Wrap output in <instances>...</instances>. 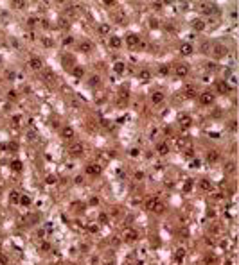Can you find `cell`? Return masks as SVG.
Returning <instances> with one entry per match:
<instances>
[{"instance_id": "cell-1", "label": "cell", "mask_w": 239, "mask_h": 265, "mask_svg": "<svg viewBox=\"0 0 239 265\" xmlns=\"http://www.w3.org/2000/svg\"><path fill=\"white\" fill-rule=\"evenodd\" d=\"M146 208L149 210V211H153V213H164L165 211V204L158 199V197H149L148 201H146Z\"/></svg>"}, {"instance_id": "cell-2", "label": "cell", "mask_w": 239, "mask_h": 265, "mask_svg": "<svg viewBox=\"0 0 239 265\" xmlns=\"http://www.w3.org/2000/svg\"><path fill=\"white\" fill-rule=\"evenodd\" d=\"M138 238V231L133 228H124L122 229V240L124 242H135Z\"/></svg>"}, {"instance_id": "cell-3", "label": "cell", "mask_w": 239, "mask_h": 265, "mask_svg": "<svg viewBox=\"0 0 239 265\" xmlns=\"http://www.w3.org/2000/svg\"><path fill=\"white\" fill-rule=\"evenodd\" d=\"M210 49H212V50H210V52H212V56L216 57V59H219V57H225V56H227V47H225L223 45V43H214V45L212 47H210Z\"/></svg>"}, {"instance_id": "cell-4", "label": "cell", "mask_w": 239, "mask_h": 265, "mask_svg": "<svg viewBox=\"0 0 239 265\" xmlns=\"http://www.w3.org/2000/svg\"><path fill=\"white\" fill-rule=\"evenodd\" d=\"M176 147L180 151H184V152H189V151H192V142L187 136H182V138L176 140Z\"/></svg>"}, {"instance_id": "cell-5", "label": "cell", "mask_w": 239, "mask_h": 265, "mask_svg": "<svg viewBox=\"0 0 239 265\" xmlns=\"http://www.w3.org/2000/svg\"><path fill=\"white\" fill-rule=\"evenodd\" d=\"M83 152H85V145H83L81 142H76V143H70V147H68V154H70V156H74V158H77V156H81Z\"/></svg>"}, {"instance_id": "cell-6", "label": "cell", "mask_w": 239, "mask_h": 265, "mask_svg": "<svg viewBox=\"0 0 239 265\" xmlns=\"http://www.w3.org/2000/svg\"><path fill=\"white\" fill-rule=\"evenodd\" d=\"M214 102V93L212 92H203L200 93V104L201 106H210Z\"/></svg>"}, {"instance_id": "cell-7", "label": "cell", "mask_w": 239, "mask_h": 265, "mask_svg": "<svg viewBox=\"0 0 239 265\" xmlns=\"http://www.w3.org/2000/svg\"><path fill=\"white\" fill-rule=\"evenodd\" d=\"M187 73H189V66H187L185 63L174 65V75H176V77H185Z\"/></svg>"}, {"instance_id": "cell-8", "label": "cell", "mask_w": 239, "mask_h": 265, "mask_svg": "<svg viewBox=\"0 0 239 265\" xmlns=\"http://www.w3.org/2000/svg\"><path fill=\"white\" fill-rule=\"evenodd\" d=\"M126 45H128L130 49L138 47V45H140V36H137V34H128V36H126Z\"/></svg>"}, {"instance_id": "cell-9", "label": "cell", "mask_w": 239, "mask_h": 265, "mask_svg": "<svg viewBox=\"0 0 239 265\" xmlns=\"http://www.w3.org/2000/svg\"><path fill=\"white\" fill-rule=\"evenodd\" d=\"M101 170H103V167L99 163H88L87 165V174H90V175H99Z\"/></svg>"}, {"instance_id": "cell-10", "label": "cell", "mask_w": 239, "mask_h": 265, "mask_svg": "<svg viewBox=\"0 0 239 265\" xmlns=\"http://www.w3.org/2000/svg\"><path fill=\"white\" fill-rule=\"evenodd\" d=\"M218 92H219V93H223V95L232 93V86H230L227 81H221V82H218Z\"/></svg>"}, {"instance_id": "cell-11", "label": "cell", "mask_w": 239, "mask_h": 265, "mask_svg": "<svg viewBox=\"0 0 239 265\" xmlns=\"http://www.w3.org/2000/svg\"><path fill=\"white\" fill-rule=\"evenodd\" d=\"M178 122H180V125L182 127H191V124H192V118L187 115V113H182L180 116H178Z\"/></svg>"}, {"instance_id": "cell-12", "label": "cell", "mask_w": 239, "mask_h": 265, "mask_svg": "<svg viewBox=\"0 0 239 265\" xmlns=\"http://www.w3.org/2000/svg\"><path fill=\"white\" fill-rule=\"evenodd\" d=\"M151 102L153 104H162L164 102V93L162 92H153L151 93Z\"/></svg>"}, {"instance_id": "cell-13", "label": "cell", "mask_w": 239, "mask_h": 265, "mask_svg": "<svg viewBox=\"0 0 239 265\" xmlns=\"http://www.w3.org/2000/svg\"><path fill=\"white\" fill-rule=\"evenodd\" d=\"M184 256H185V249H184V247H182V249L178 247L176 251H174V263H176V265H180V263H182V260H184Z\"/></svg>"}, {"instance_id": "cell-14", "label": "cell", "mask_w": 239, "mask_h": 265, "mask_svg": "<svg viewBox=\"0 0 239 265\" xmlns=\"http://www.w3.org/2000/svg\"><path fill=\"white\" fill-rule=\"evenodd\" d=\"M180 52H182V56H191L194 52V47L191 45V43H184V45L180 47Z\"/></svg>"}, {"instance_id": "cell-15", "label": "cell", "mask_w": 239, "mask_h": 265, "mask_svg": "<svg viewBox=\"0 0 239 265\" xmlns=\"http://www.w3.org/2000/svg\"><path fill=\"white\" fill-rule=\"evenodd\" d=\"M29 66H31L33 70H40L41 66H43V63H41L40 57H31V59H29Z\"/></svg>"}, {"instance_id": "cell-16", "label": "cell", "mask_w": 239, "mask_h": 265, "mask_svg": "<svg viewBox=\"0 0 239 265\" xmlns=\"http://www.w3.org/2000/svg\"><path fill=\"white\" fill-rule=\"evenodd\" d=\"M182 93H184L182 97H194V95H196V88H194L192 84H187V86L184 88V92H182Z\"/></svg>"}, {"instance_id": "cell-17", "label": "cell", "mask_w": 239, "mask_h": 265, "mask_svg": "<svg viewBox=\"0 0 239 265\" xmlns=\"http://www.w3.org/2000/svg\"><path fill=\"white\" fill-rule=\"evenodd\" d=\"M201 11H203V13H207V14H210V13H216L218 9H216V6H214V4L205 2V4H201Z\"/></svg>"}, {"instance_id": "cell-18", "label": "cell", "mask_w": 239, "mask_h": 265, "mask_svg": "<svg viewBox=\"0 0 239 265\" xmlns=\"http://www.w3.org/2000/svg\"><path fill=\"white\" fill-rule=\"evenodd\" d=\"M121 45H122V41L119 36H110V47L111 49H119Z\"/></svg>"}, {"instance_id": "cell-19", "label": "cell", "mask_w": 239, "mask_h": 265, "mask_svg": "<svg viewBox=\"0 0 239 265\" xmlns=\"http://www.w3.org/2000/svg\"><path fill=\"white\" fill-rule=\"evenodd\" d=\"M207 159H209V163H216V161L219 159V154H218V151H209V154H207Z\"/></svg>"}, {"instance_id": "cell-20", "label": "cell", "mask_w": 239, "mask_h": 265, "mask_svg": "<svg viewBox=\"0 0 239 265\" xmlns=\"http://www.w3.org/2000/svg\"><path fill=\"white\" fill-rule=\"evenodd\" d=\"M138 79H140V81H149V79H151V72H149L148 68L140 70V72H138Z\"/></svg>"}, {"instance_id": "cell-21", "label": "cell", "mask_w": 239, "mask_h": 265, "mask_svg": "<svg viewBox=\"0 0 239 265\" xmlns=\"http://www.w3.org/2000/svg\"><path fill=\"white\" fill-rule=\"evenodd\" d=\"M219 233H221V226L219 224H212L209 228V235H210V237H216V235H219Z\"/></svg>"}, {"instance_id": "cell-22", "label": "cell", "mask_w": 239, "mask_h": 265, "mask_svg": "<svg viewBox=\"0 0 239 265\" xmlns=\"http://www.w3.org/2000/svg\"><path fill=\"white\" fill-rule=\"evenodd\" d=\"M97 31H99L101 36H108V34H110V23H101Z\"/></svg>"}, {"instance_id": "cell-23", "label": "cell", "mask_w": 239, "mask_h": 265, "mask_svg": "<svg viewBox=\"0 0 239 265\" xmlns=\"http://www.w3.org/2000/svg\"><path fill=\"white\" fill-rule=\"evenodd\" d=\"M92 49H94V47H92L90 41H81V43H79V50H81V52H90Z\"/></svg>"}, {"instance_id": "cell-24", "label": "cell", "mask_w": 239, "mask_h": 265, "mask_svg": "<svg viewBox=\"0 0 239 265\" xmlns=\"http://www.w3.org/2000/svg\"><path fill=\"white\" fill-rule=\"evenodd\" d=\"M157 151H158V154H160V156H165L167 152H169V145H167V143H158Z\"/></svg>"}, {"instance_id": "cell-25", "label": "cell", "mask_w": 239, "mask_h": 265, "mask_svg": "<svg viewBox=\"0 0 239 265\" xmlns=\"http://www.w3.org/2000/svg\"><path fill=\"white\" fill-rule=\"evenodd\" d=\"M63 138H65V140L74 138V129H72V127H63Z\"/></svg>"}, {"instance_id": "cell-26", "label": "cell", "mask_w": 239, "mask_h": 265, "mask_svg": "<svg viewBox=\"0 0 239 265\" xmlns=\"http://www.w3.org/2000/svg\"><path fill=\"white\" fill-rule=\"evenodd\" d=\"M192 29H194V31H198V32H201L203 29H205V23H203L201 20H194V22H192Z\"/></svg>"}, {"instance_id": "cell-27", "label": "cell", "mask_w": 239, "mask_h": 265, "mask_svg": "<svg viewBox=\"0 0 239 265\" xmlns=\"http://www.w3.org/2000/svg\"><path fill=\"white\" fill-rule=\"evenodd\" d=\"M200 188L205 190V192H212V185H210L207 179H201V181H200Z\"/></svg>"}, {"instance_id": "cell-28", "label": "cell", "mask_w": 239, "mask_h": 265, "mask_svg": "<svg viewBox=\"0 0 239 265\" xmlns=\"http://www.w3.org/2000/svg\"><path fill=\"white\" fill-rule=\"evenodd\" d=\"M43 79L49 81V82H54V79H56L54 72H52V70H45V72H43Z\"/></svg>"}, {"instance_id": "cell-29", "label": "cell", "mask_w": 239, "mask_h": 265, "mask_svg": "<svg viewBox=\"0 0 239 265\" xmlns=\"http://www.w3.org/2000/svg\"><path fill=\"white\" fill-rule=\"evenodd\" d=\"M113 70H115L117 73H124V70H126V65H124L122 61H117V63H115V66H113Z\"/></svg>"}, {"instance_id": "cell-30", "label": "cell", "mask_w": 239, "mask_h": 265, "mask_svg": "<svg viewBox=\"0 0 239 265\" xmlns=\"http://www.w3.org/2000/svg\"><path fill=\"white\" fill-rule=\"evenodd\" d=\"M11 202H20V192H16V190H13L11 195H9Z\"/></svg>"}, {"instance_id": "cell-31", "label": "cell", "mask_w": 239, "mask_h": 265, "mask_svg": "<svg viewBox=\"0 0 239 265\" xmlns=\"http://www.w3.org/2000/svg\"><path fill=\"white\" fill-rule=\"evenodd\" d=\"M70 63H74V57H72V56H65V57H63V66H65V68H67V66H72Z\"/></svg>"}, {"instance_id": "cell-32", "label": "cell", "mask_w": 239, "mask_h": 265, "mask_svg": "<svg viewBox=\"0 0 239 265\" xmlns=\"http://www.w3.org/2000/svg\"><path fill=\"white\" fill-rule=\"evenodd\" d=\"M72 72H74V75H76V77H83V73H85V70H83L81 66H74V70H72Z\"/></svg>"}, {"instance_id": "cell-33", "label": "cell", "mask_w": 239, "mask_h": 265, "mask_svg": "<svg viewBox=\"0 0 239 265\" xmlns=\"http://www.w3.org/2000/svg\"><path fill=\"white\" fill-rule=\"evenodd\" d=\"M234 170H235V163H234V161H230V163H227V167H225V172L232 174Z\"/></svg>"}, {"instance_id": "cell-34", "label": "cell", "mask_w": 239, "mask_h": 265, "mask_svg": "<svg viewBox=\"0 0 239 265\" xmlns=\"http://www.w3.org/2000/svg\"><path fill=\"white\" fill-rule=\"evenodd\" d=\"M99 77H97V75H94V77H90V86H99Z\"/></svg>"}, {"instance_id": "cell-35", "label": "cell", "mask_w": 239, "mask_h": 265, "mask_svg": "<svg viewBox=\"0 0 239 265\" xmlns=\"http://www.w3.org/2000/svg\"><path fill=\"white\" fill-rule=\"evenodd\" d=\"M158 72L162 73V75H167V73H169V66H165V65H162V66L158 68Z\"/></svg>"}, {"instance_id": "cell-36", "label": "cell", "mask_w": 239, "mask_h": 265, "mask_svg": "<svg viewBox=\"0 0 239 265\" xmlns=\"http://www.w3.org/2000/svg\"><path fill=\"white\" fill-rule=\"evenodd\" d=\"M13 6H15L16 9H22V7H25V2H22V0H15V2H13Z\"/></svg>"}, {"instance_id": "cell-37", "label": "cell", "mask_w": 239, "mask_h": 265, "mask_svg": "<svg viewBox=\"0 0 239 265\" xmlns=\"http://www.w3.org/2000/svg\"><path fill=\"white\" fill-rule=\"evenodd\" d=\"M13 170H22V163H20V161H13Z\"/></svg>"}, {"instance_id": "cell-38", "label": "cell", "mask_w": 239, "mask_h": 265, "mask_svg": "<svg viewBox=\"0 0 239 265\" xmlns=\"http://www.w3.org/2000/svg\"><path fill=\"white\" fill-rule=\"evenodd\" d=\"M20 202L27 206V204H31V199H29V197H27V195H23V197H20Z\"/></svg>"}, {"instance_id": "cell-39", "label": "cell", "mask_w": 239, "mask_h": 265, "mask_svg": "<svg viewBox=\"0 0 239 265\" xmlns=\"http://www.w3.org/2000/svg\"><path fill=\"white\" fill-rule=\"evenodd\" d=\"M191 188H192V181L189 179V181L185 183V186H184V190H185V192H189V190H191Z\"/></svg>"}, {"instance_id": "cell-40", "label": "cell", "mask_w": 239, "mask_h": 265, "mask_svg": "<svg viewBox=\"0 0 239 265\" xmlns=\"http://www.w3.org/2000/svg\"><path fill=\"white\" fill-rule=\"evenodd\" d=\"M151 7H153V9H160V7H162V2H153Z\"/></svg>"}, {"instance_id": "cell-41", "label": "cell", "mask_w": 239, "mask_h": 265, "mask_svg": "<svg viewBox=\"0 0 239 265\" xmlns=\"http://www.w3.org/2000/svg\"><path fill=\"white\" fill-rule=\"evenodd\" d=\"M7 97H11V99H16V97H18V93H16L15 90H13V92H9V93H7Z\"/></svg>"}, {"instance_id": "cell-42", "label": "cell", "mask_w": 239, "mask_h": 265, "mask_svg": "<svg viewBox=\"0 0 239 265\" xmlns=\"http://www.w3.org/2000/svg\"><path fill=\"white\" fill-rule=\"evenodd\" d=\"M142 178H144V174H142V172H137V174H135V179H138V181H140Z\"/></svg>"}, {"instance_id": "cell-43", "label": "cell", "mask_w": 239, "mask_h": 265, "mask_svg": "<svg viewBox=\"0 0 239 265\" xmlns=\"http://www.w3.org/2000/svg\"><path fill=\"white\" fill-rule=\"evenodd\" d=\"M63 43H65V45H70V43H72V38H70V36H68V38H65V39H63Z\"/></svg>"}, {"instance_id": "cell-44", "label": "cell", "mask_w": 239, "mask_h": 265, "mask_svg": "<svg viewBox=\"0 0 239 265\" xmlns=\"http://www.w3.org/2000/svg\"><path fill=\"white\" fill-rule=\"evenodd\" d=\"M54 181H56L54 175H47V183H54Z\"/></svg>"}, {"instance_id": "cell-45", "label": "cell", "mask_w": 239, "mask_h": 265, "mask_svg": "<svg viewBox=\"0 0 239 265\" xmlns=\"http://www.w3.org/2000/svg\"><path fill=\"white\" fill-rule=\"evenodd\" d=\"M43 43H45L47 47H50V45H52V41H50V39H47V38H43Z\"/></svg>"}, {"instance_id": "cell-46", "label": "cell", "mask_w": 239, "mask_h": 265, "mask_svg": "<svg viewBox=\"0 0 239 265\" xmlns=\"http://www.w3.org/2000/svg\"><path fill=\"white\" fill-rule=\"evenodd\" d=\"M191 167H200V161H198V159H194L192 163H191Z\"/></svg>"}, {"instance_id": "cell-47", "label": "cell", "mask_w": 239, "mask_h": 265, "mask_svg": "<svg viewBox=\"0 0 239 265\" xmlns=\"http://www.w3.org/2000/svg\"><path fill=\"white\" fill-rule=\"evenodd\" d=\"M36 22H38L36 18H29V25H36Z\"/></svg>"}, {"instance_id": "cell-48", "label": "cell", "mask_w": 239, "mask_h": 265, "mask_svg": "<svg viewBox=\"0 0 239 265\" xmlns=\"http://www.w3.org/2000/svg\"><path fill=\"white\" fill-rule=\"evenodd\" d=\"M157 25H158L157 20H151V22H149V27H157Z\"/></svg>"}, {"instance_id": "cell-49", "label": "cell", "mask_w": 239, "mask_h": 265, "mask_svg": "<svg viewBox=\"0 0 239 265\" xmlns=\"http://www.w3.org/2000/svg\"><path fill=\"white\" fill-rule=\"evenodd\" d=\"M106 218H108V217H106V215H104V213H103V215H101V217H99V220H101V222H106Z\"/></svg>"}, {"instance_id": "cell-50", "label": "cell", "mask_w": 239, "mask_h": 265, "mask_svg": "<svg viewBox=\"0 0 239 265\" xmlns=\"http://www.w3.org/2000/svg\"><path fill=\"white\" fill-rule=\"evenodd\" d=\"M230 129H232V131H235V120H232V122H230Z\"/></svg>"}, {"instance_id": "cell-51", "label": "cell", "mask_w": 239, "mask_h": 265, "mask_svg": "<svg viewBox=\"0 0 239 265\" xmlns=\"http://www.w3.org/2000/svg\"><path fill=\"white\" fill-rule=\"evenodd\" d=\"M207 68H209V70H214L216 66H214V63H209V65H207Z\"/></svg>"}]
</instances>
